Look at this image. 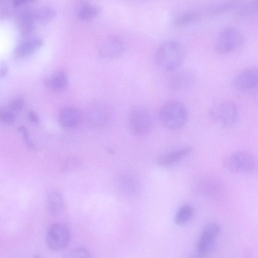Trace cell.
I'll return each mask as SVG.
<instances>
[{
  "label": "cell",
  "instance_id": "1",
  "mask_svg": "<svg viewBox=\"0 0 258 258\" xmlns=\"http://www.w3.org/2000/svg\"><path fill=\"white\" fill-rule=\"evenodd\" d=\"M185 56V50L180 43L168 41L162 43L158 48L155 62L158 67L163 71H175L182 64Z\"/></svg>",
  "mask_w": 258,
  "mask_h": 258
},
{
  "label": "cell",
  "instance_id": "2",
  "mask_svg": "<svg viewBox=\"0 0 258 258\" xmlns=\"http://www.w3.org/2000/svg\"><path fill=\"white\" fill-rule=\"evenodd\" d=\"M159 118L162 125L168 130H180L186 124L188 117L185 105L176 100L169 101L160 108Z\"/></svg>",
  "mask_w": 258,
  "mask_h": 258
},
{
  "label": "cell",
  "instance_id": "3",
  "mask_svg": "<svg viewBox=\"0 0 258 258\" xmlns=\"http://www.w3.org/2000/svg\"><path fill=\"white\" fill-rule=\"evenodd\" d=\"M208 114L214 122L224 127H230L236 123L239 110L234 102L224 100L212 105L208 111Z\"/></svg>",
  "mask_w": 258,
  "mask_h": 258
},
{
  "label": "cell",
  "instance_id": "4",
  "mask_svg": "<svg viewBox=\"0 0 258 258\" xmlns=\"http://www.w3.org/2000/svg\"><path fill=\"white\" fill-rule=\"evenodd\" d=\"M225 168L234 173H249L256 168V161L254 156L247 151L234 152L225 158L223 161Z\"/></svg>",
  "mask_w": 258,
  "mask_h": 258
},
{
  "label": "cell",
  "instance_id": "5",
  "mask_svg": "<svg viewBox=\"0 0 258 258\" xmlns=\"http://www.w3.org/2000/svg\"><path fill=\"white\" fill-rule=\"evenodd\" d=\"M244 41V37L238 30L232 27L226 28L219 34L215 49L220 54H229L239 49Z\"/></svg>",
  "mask_w": 258,
  "mask_h": 258
},
{
  "label": "cell",
  "instance_id": "6",
  "mask_svg": "<svg viewBox=\"0 0 258 258\" xmlns=\"http://www.w3.org/2000/svg\"><path fill=\"white\" fill-rule=\"evenodd\" d=\"M221 227L216 222H211L203 228L199 237L196 249L200 255H206L213 252L217 245V239L220 234Z\"/></svg>",
  "mask_w": 258,
  "mask_h": 258
},
{
  "label": "cell",
  "instance_id": "7",
  "mask_svg": "<svg viewBox=\"0 0 258 258\" xmlns=\"http://www.w3.org/2000/svg\"><path fill=\"white\" fill-rule=\"evenodd\" d=\"M70 240V232L68 227L63 223H55L48 229L46 241L52 251H58L68 245Z\"/></svg>",
  "mask_w": 258,
  "mask_h": 258
},
{
  "label": "cell",
  "instance_id": "8",
  "mask_svg": "<svg viewBox=\"0 0 258 258\" xmlns=\"http://www.w3.org/2000/svg\"><path fill=\"white\" fill-rule=\"evenodd\" d=\"M152 118L149 112L144 108L137 107L130 112L128 124L130 131L135 135L143 136L150 131Z\"/></svg>",
  "mask_w": 258,
  "mask_h": 258
},
{
  "label": "cell",
  "instance_id": "9",
  "mask_svg": "<svg viewBox=\"0 0 258 258\" xmlns=\"http://www.w3.org/2000/svg\"><path fill=\"white\" fill-rule=\"evenodd\" d=\"M235 90L240 93H249L258 87V69L256 67L248 68L238 73L232 81Z\"/></svg>",
  "mask_w": 258,
  "mask_h": 258
},
{
  "label": "cell",
  "instance_id": "10",
  "mask_svg": "<svg viewBox=\"0 0 258 258\" xmlns=\"http://www.w3.org/2000/svg\"><path fill=\"white\" fill-rule=\"evenodd\" d=\"M194 73L189 70L178 71L168 79L167 86L173 91H182L191 87L196 82Z\"/></svg>",
  "mask_w": 258,
  "mask_h": 258
},
{
  "label": "cell",
  "instance_id": "11",
  "mask_svg": "<svg viewBox=\"0 0 258 258\" xmlns=\"http://www.w3.org/2000/svg\"><path fill=\"white\" fill-rule=\"evenodd\" d=\"M110 116L109 108L103 104L97 103L89 106L86 111V119L90 125L98 127L107 123Z\"/></svg>",
  "mask_w": 258,
  "mask_h": 258
},
{
  "label": "cell",
  "instance_id": "12",
  "mask_svg": "<svg viewBox=\"0 0 258 258\" xmlns=\"http://www.w3.org/2000/svg\"><path fill=\"white\" fill-rule=\"evenodd\" d=\"M192 150L191 147L184 146L166 152L159 157L158 164L164 168L172 166L188 157Z\"/></svg>",
  "mask_w": 258,
  "mask_h": 258
},
{
  "label": "cell",
  "instance_id": "13",
  "mask_svg": "<svg viewBox=\"0 0 258 258\" xmlns=\"http://www.w3.org/2000/svg\"><path fill=\"white\" fill-rule=\"evenodd\" d=\"M124 49L122 41L118 37L113 36L106 39L100 46L99 55L105 58H113L119 56Z\"/></svg>",
  "mask_w": 258,
  "mask_h": 258
},
{
  "label": "cell",
  "instance_id": "14",
  "mask_svg": "<svg viewBox=\"0 0 258 258\" xmlns=\"http://www.w3.org/2000/svg\"><path fill=\"white\" fill-rule=\"evenodd\" d=\"M35 23L34 10H25L17 18L18 28L24 36L29 35L34 31Z\"/></svg>",
  "mask_w": 258,
  "mask_h": 258
},
{
  "label": "cell",
  "instance_id": "15",
  "mask_svg": "<svg viewBox=\"0 0 258 258\" xmlns=\"http://www.w3.org/2000/svg\"><path fill=\"white\" fill-rule=\"evenodd\" d=\"M46 208L48 213L52 216L61 214L64 207L63 196L58 191H50L46 198Z\"/></svg>",
  "mask_w": 258,
  "mask_h": 258
},
{
  "label": "cell",
  "instance_id": "16",
  "mask_svg": "<svg viewBox=\"0 0 258 258\" xmlns=\"http://www.w3.org/2000/svg\"><path fill=\"white\" fill-rule=\"evenodd\" d=\"M58 119L62 126L71 128L75 127L79 123L80 116L76 109L68 107L61 110L59 114Z\"/></svg>",
  "mask_w": 258,
  "mask_h": 258
},
{
  "label": "cell",
  "instance_id": "17",
  "mask_svg": "<svg viewBox=\"0 0 258 258\" xmlns=\"http://www.w3.org/2000/svg\"><path fill=\"white\" fill-rule=\"evenodd\" d=\"M43 45V41L39 38H32L20 43L16 48L15 53L18 56L28 55L39 49Z\"/></svg>",
  "mask_w": 258,
  "mask_h": 258
},
{
  "label": "cell",
  "instance_id": "18",
  "mask_svg": "<svg viewBox=\"0 0 258 258\" xmlns=\"http://www.w3.org/2000/svg\"><path fill=\"white\" fill-rule=\"evenodd\" d=\"M117 181L119 190L125 195L133 196L138 193L139 184L134 177L122 175L118 178Z\"/></svg>",
  "mask_w": 258,
  "mask_h": 258
},
{
  "label": "cell",
  "instance_id": "19",
  "mask_svg": "<svg viewBox=\"0 0 258 258\" xmlns=\"http://www.w3.org/2000/svg\"><path fill=\"white\" fill-rule=\"evenodd\" d=\"M68 83L66 73L62 70L58 71L45 80L44 83L49 88L60 91L64 89Z\"/></svg>",
  "mask_w": 258,
  "mask_h": 258
},
{
  "label": "cell",
  "instance_id": "20",
  "mask_svg": "<svg viewBox=\"0 0 258 258\" xmlns=\"http://www.w3.org/2000/svg\"><path fill=\"white\" fill-rule=\"evenodd\" d=\"M34 14L36 23L46 24L55 18L56 12L52 8L45 7L34 10Z\"/></svg>",
  "mask_w": 258,
  "mask_h": 258
},
{
  "label": "cell",
  "instance_id": "21",
  "mask_svg": "<svg viewBox=\"0 0 258 258\" xmlns=\"http://www.w3.org/2000/svg\"><path fill=\"white\" fill-rule=\"evenodd\" d=\"M194 213L193 207L189 204L182 205L177 211L174 222L177 225H183L188 223L192 218Z\"/></svg>",
  "mask_w": 258,
  "mask_h": 258
},
{
  "label": "cell",
  "instance_id": "22",
  "mask_svg": "<svg viewBox=\"0 0 258 258\" xmlns=\"http://www.w3.org/2000/svg\"><path fill=\"white\" fill-rule=\"evenodd\" d=\"M101 11V7L97 5H87L79 9L78 15L80 20L89 21L98 15Z\"/></svg>",
  "mask_w": 258,
  "mask_h": 258
},
{
  "label": "cell",
  "instance_id": "23",
  "mask_svg": "<svg viewBox=\"0 0 258 258\" xmlns=\"http://www.w3.org/2000/svg\"><path fill=\"white\" fill-rule=\"evenodd\" d=\"M239 2L237 0H230L223 2L212 7L209 11V14L217 15L228 12L237 7Z\"/></svg>",
  "mask_w": 258,
  "mask_h": 258
},
{
  "label": "cell",
  "instance_id": "24",
  "mask_svg": "<svg viewBox=\"0 0 258 258\" xmlns=\"http://www.w3.org/2000/svg\"><path fill=\"white\" fill-rule=\"evenodd\" d=\"M198 14L194 12H188L178 16L175 20V25L178 26L191 24L198 19Z\"/></svg>",
  "mask_w": 258,
  "mask_h": 258
},
{
  "label": "cell",
  "instance_id": "25",
  "mask_svg": "<svg viewBox=\"0 0 258 258\" xmlns=\"http://www.w3.org/2000/svg\"><path fill=\"white\" fill-rule=\"evenodd\" d=\"M82 165L80 159L76 158H70L65 160L61 170L63 173H69L80 169Z\"/></svg>",
  "mask_w": 258,
  "mask_h": 258
},
{
  "label": "cell",
  "instance_id": "26",
  "mask_svg": "<svg viewBox=\"0 0 258 258\" xmlns=\"http://www.w3.org/2000/svg\"><path fill=\"white\" fill-rule=\"evenodd\" d=\"M89 251L85 248L78 247L72 249L66 253L65 257L67 258H90Z\"/></svg>",
  "mask_w": 258,
  "mask_h": 258
},
{
  "label": "cell",
  "instance_id": "27",
  "mask_svg": "<svg viewBox=\"0 0 258 258\" xmlns=\"http://www.w3.org/2000/svg\"><path fill=\"white\" fill-rule=\"evenodd\" d=\"M16 117L15 114L8 110H0V120L7 123H13L15 121Z\"/></svg>",
  "mask_w": 258,
  "mask_h": 258
},
{
  "label": "cell",
  "instance_id": "28",
  "mask_svg": "<svg viewBox=\"0 0 258 258\" xmlns=\"http://www.w3.org/2000/svg\"><path fill=\"white\" fill-rule=\"evenodd\" d=\"M256 7L254 4H245L239 9V12L242 15H249L253 14L256 10Z\"/></svg>",
  "mask_w": 258,
  "mask_h": 258
},
{
  "label": "cell",
  "instance_id": "29",
  "mask_svg": "<svg viewBox=\"0 0 258 258\" xmlns=\"http://www.w3.org/2000/svg\"><path fill=\"white\" fill-rule=\"evenodd\" d=\"M19 132L21 133L24 136L25 141L27 146L31 149L34 150L36 149L35 145L32 142L29 138L28 131L25 126H21L18 128Z\"/></svg>",
  "mask_w": 258,
  "mask_h": 258
},
{
  "label": "cell",
  "instance_id": "30",
  "mask_svg": "<svg viewBox=\"0 0 258 258\" xmlns=\"http://www.w3.org/2000/svg\"><path fill=\"white\" fill-rule=\"evenodd\" d=\"M24 104V100L21 98H17L13 100L10 104V107L13 110L19 111L20 110Z\"/></svg>",
  "mask_w": 258,
  "mask_h": 258
},
{
  "label": "cell",
  "instance_id": "31",
  "mask_svg": "<svg viewBox=\"0 0 258 258\" xmlns=\"http://www.w3.org/2000/svg\"><path fill=\"white\" fill-rule=\"evenodd\" d=\"M38 0H13L12 4L14 7H20L35 2Z\"/></svg>",
  "mask_w": 258,
  "mask_h": 258
},
{
  "label": "cell",
  "instance_id": "32",
  "mask_svg": "<svg viewBox=\"0 0 258 258\" xmlns=\"http://www.w3.org/2000/svg\"><path fill=\"white\" fill-rule=\"evenodd\" d=\"M8 72V66L4 61L0 62V78L5 77Z\"/></svg>",
  "mask_w": 258,
  "mask_h": 258
},
{
  "label": "cell",
  "instance_id": "33",
  "mask_svg": "<svg viewBox=\"0 0 258 258\" xmlns=\"http://www.w3.org/2000/svg\"><path fill=\"white\" fill-rule=\"evenodd\" d=\"M28 117L29 119L33 122H37L39 120L38 115L34 112L30 111L28 113Z\"/></svg>",
  "mask_w": 258,
  "mask_h": 258
},
{
  "label": "cell",
  "instance_id": "34",
  "mask_svg": "<svg viewBox=\"0 0 258 258\" xmlns=\"http://www.w3.org/2000/svg\"><path fill=\"white\" fill-rule=\"evenodd\" d=\"M4 1H5V0H0V3L3 2Z\"/></svg>",
  "mask_w": 258,
  "mask_h": 258
}]
</instances>
